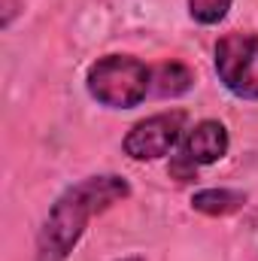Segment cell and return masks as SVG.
Here are the masks:
<instances>
[{
    "label": "cell",
    "mask_w": 258,
    "mask_h": 261,
    "mask_svg": "<svg viewBox=\"0 0 258 261\" xmlns=\"http://www.w3.org/2000/svg\"><path fill=\"white\" fill-rule=\"evenodd\" d=\"M189 122L186 110H167V113H155L143 122H137L122 140V152L131 161H158L164 155H170L176 149V143L183 140V130Z\"/></svg>",
    "instance_id": "obj_4"
},
{
    "label": "cell",
    "mask_w": 258,
    "mask_h": 261,
    "mask_svg": "<svg viewBox=\"0 0 258 261\" xmlns=\"http://www.w3.org/2000/svg\"><path fill=\"white\" fill-rule=\"evenodd\" d=\"M128 197L131 186L119 173L85 176L76 186L64 189L37 234V261H67L79 246L88 222Z\"/></svg>",
    "instance_id": "obj_1"
},
{
    "label": "cell",
    "mask_w": 258,
    "mask_h": 261,
    "mask_svg": "<svg viewBox=\"0 0 258 261\" xmlns=\"http://www.w3.org/2000/svg\"><path fill=\"white\" fill-rule=\"evenodd\" d=\"M194 173H197L194 164H189L183 155H173V161H170V176H173L176 182H192Z\"/></svg>",
    "instance_id": "obj_9"
},
{
    "label": "cell",
    "mask_w": 258,
    "mask_h": 261,
    "mask_svg": "<svg viewBox=\"0 0 258 261\" xmlns=\"http://www.w3.org/2000/svg\"><path fill=\"white\" fill-rule=\"evenodd\" d=\"M85 88L107 110H134L152 91V67L134 55H104L88 67Z\"/></svg>",
    "instance_id": "obj_2"
},
{
    "label": "cell",
    "mask_w": 258,
    "mask_h": 261,
    "mask_svg": "<svg viewBox=\"0 0 258 261\" xmlns=\"http://www.w3.org/2000/svg\"><path fill=\"white\" fill-rule=\"evenodd\" d=\"M192 85L194 73L183 61H161L152 67V91L158 97H183L186 91H192Z\"/></svg>",
    "instance_id": "obj_6"
},
{
    "label": "cell",
    "mask_w": 258,
    "mask_h": 261,
    "mask_svg": "<svg viewBox=\"0 0 258 261\" xmlns=\"http://www.w3.org/2000/svg\"><path fill=\"white\" fill-rule=\"evenodd\" d=\"M119 261H143V258H137V255H131V258H119Z\"/></svg>",
    "instance_id": "obj_10"
},
{
    "label": "cell",
    "mask_w": 258,
    "mask_h": 261,
    "mask_svg": "<svg viewBox=\"0 0 258 261\" xmlns=\"http://www.w3.org/2000/svg\"><path fill=\"white\" fill-rule=\"evenodd\" d=\"M246 206V195L237 189H203L192 195V210L203 216H231Z\"/></svg>",
    "instance_id": "obj_7"
},
{
    "label": "cell",
    "mask_w": 258,
    "mask_h": 261,
    "mask_svg": "<svg viewBox=\"0 0 258 261\" xmlns=\"http://www.w3.org/2000/svg\"><path fill=\"white\" fill-rule=\"evenodd\" d=\"M231 149V137H228V128L216 119H203L197 122L194 128L186 130L183 137V146H179V155L194 164V167H207V164H216L228 155Z\"/></svg>",
    "instance_id": "obj_5"
},
{
    "label": "cell",
    "mask_w": 258,
    "mask_h": 261,
    "mask_svg": "<svg viewBox=\"0 0 258 261\" xmlns=\"http://www.w3.org/2000/svg\"><path fill=\"white\" fill-rule=\"evenodd\" d=\"M231 3H234V0H189V15H192L197 24L213 28V24L225 21Z\"/></svg>",
    "instance_id": "obj_8"
},
{
    "label": "cell",
    "mask_w": 258,
    "mask_h": 261,
    "mask_svg": "<svg viewBox=\"0 0 258 261\" xmlns=\"http://www.w3.org/2000/svg\"><path fill=\"white\" fill-rule=\"evenodd\" d=\"M213 67L234 97L258 100V34H225L213 49Z\"/></svg>",
    "instance_id": "obj_3"
}]
</instances>
